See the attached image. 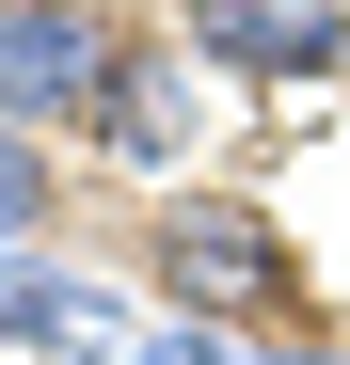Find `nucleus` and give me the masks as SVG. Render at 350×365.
<instances>
[{
  "instance_id": "obj_8",
  "label": "nucleus",
  "mask_w": 350,
  "mask_h": 365,
  "mask_svg": "<svg viewBox=\"0 0 350 365\" xmlns=\"http://www.w3.org/2000/svg\"><path fill=\"white\" fill-rule=\"evenodd\" d=\"M255 365H350V349H255Z\"/></svg>"
},
{
  "instance_id": "obj_4",
  "label": "nucleus",
  "mask_w": 350,
  "mask_h": 365,
  "mask_svg": "<svg viewBox=\"0 0 350 365\" xmlns=\"http://www.w3.org/2000/svg\"><path fill=\"white\" fill-rule=\"evenodd\" d=\"M191 64H207V80L303 96V80L350 64V0H191Z\"/></svg>"
},
{
  "instance_id": "obj_6",
  "label": "nucleus",
  "mask_w": 350,
  "mask_h": 365,
  "mask_svg": "<svg viewBox=\"0 0 350 365\" xmlns=\"http://www.w3.org/2000/svg\"><path fill=\"white\" fill-rule=\"evenodd\" d=\"M32 222H64V191H48V143L0 128V255H32Z\"/></svg>"
},
{
  "instance_id": "obj_3",
  "label": "nucleus",
  "mask_w": 350,
  "mask_h": 365,
  "mask_svg": "<svg viewBox=\"0 0 350 365\" xmlns=\"http://www.w3.org/2000/svg\"><path fill=\"white\" fill-rule=\"evenodd\" d=\"M111 175H159L175 191V159L207 143V64H191V32H128L111 48V96H96V128H80Z\"/></svg>"
},
{
  "instance_id": "obj_2",
  "label": "nucleus",
  "mask_w": 350,
  "mask_h": 365,
  "mask_svg": "<svg viewBox=\"0 0 350 365\" xmlns=\"http://www.w3.org/2000/svg\"><path fill=\"white\" fill-rule=\"evenodd\" d=\"M111 32L96 0H0V128H96V96H111Z\"/></svg>"
},
{
  "instance_id": "obj_5",
  "label": "nucleus",
  "mask_w": 350,
  "mask_h": 365,
  "mask_svg": "<svg viewBox=\"0 0 350 365\" xmlns=\"http://www.w3.org/2000/svg\"><path fill=\"white\" fill-rule=\"evenodd\" d=\"M0 334H16V349H96L111 302H96L80 270H48V255H0Z\"/></svg>"
},
{
  "instance_id": "obj_1",
  "label": "nucleus",
  "mask_w": 350,
  "mask_h": 365,
  "mask_svg": "<svg viewBox=\"0 0 350 365\" xmlns=\"http://www.w3.org/2000/svg\"><path fill=\"white\" fill-rule=\"evenodd\" d=\"M144 286L175 318H303V238H286L255 191H159Z\"/></svg>"
},
{
  "instance_id": "obj_7",
  "label": "nucleus",
  "mask_w": 350,
  "mask_h": 365,
  "mask_svg": "<svg viewBox=\"0 0 350 365\" xmlns=\"http://www.w3.org/2000/svg\"><path fill=\"white\" fill-rule=\"evenodd\" d=\"M128 365H239V349H223V334H207V318H159V334H144V349H128Z\"/></svg>"
}]
</instances>
